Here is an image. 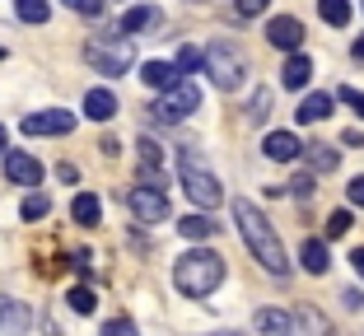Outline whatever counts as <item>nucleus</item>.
Listing matches in <instances>:
<instances>
[{
	"mask_svg": "<svg viewBox=\"0 0 364 336\" xmlns=\"http://www.w3.org/2000/svg\"><path fill=\"white\" fill-rule=\"evenodd\" d=\"M341 103H350V108L364 117V94H360V89H341Z\"/></svg>",
	"mask_w": 364,
	"mask_h": 336,
	"instance_id": "obj_33",
	"label": "nucleus"
},
{
	"mask_svg": "<svg viewBox=\"0 0 364 336\" xmlns=\"http://www.w3.org/2000/svg\"><path fill=\"white\" fill-rule=\"evenodd\" d=\"M10 150V136H5V126H0V154Z\"/></svg>",
	"mask_w": 364,
	"mask_h": 336,
	"instance_id": "obj_39",
	"label": "nucleus"
},
{
	"mask_svg": "<svg viewBox=\"0 0 364 336\" xmlns=\"http://www.w3.org/2000/svg\"><path fill=\"white\" fill-rule=\"evenodd\" d=\"M215 229H220V224H215L210 215H196V210H192L187 220H178V234H182V239H192V243H205V239H215Z\"/></svg>",
	"mask_w": 364,
	"mask_h": 336,
	"instance_id": "obj_16",
	"label": "nucleus"
},
{
	"mask_svg": "<svg viewBox=\"0 0 364 336\" xmlns=\"http://www.w3.org/2000/svg\"><path fill=\"white\" fill-rule=\"evenodd\" d=\"M19 215H23V220H43V215H52V196H43V192H33V196H23V206H19Z\"/></svg>",
	"mask_w": 364,
	"mask_h": 336,
	"instance_id": "obj_24",
	"label": "nucleus"
},
{
	"mask_svg": "<svg viewBox=\"0 0 364 336\" xmlns=\"http://www.w3.org/2000/svg\"><path fill=\"white\" fill-rule=\"evenodd\" d=\"M341 299H346V308H360V304H364V294H360V290H346Z\"/></svg>",
	"mask_w": 364,
	"mask_h": 336,
	"instance_id": "obj_37",
	"label": "nucleus"
},
{
	"mask_svg": "<svg viewBox=\"0 0 364 336\" xmlns=\"http://www.w3.org/2000/svg\"><path fill=\"white\" fill-rule=\"evenodd\" d=\"M178 178H182V192L192 196L196 210H215L220 201H225V187H220V178L205 168V159L196 150H182L178 154Z\"/></svg>",
	"mask_w": 364,
	"mask_h": 336,
	"instance_id": "obj_3",
	"label": "nucleus"
},
{
	"mask_svg": "<svg viewBox=\"0 0 364 336\" xmlns=\"http://www.w3.org/2000/svg\"><path fill=\"white\" fill-rule=\"evenodd\" d=\"M341 234H350V210H332L327 215V239H341Z\"/></svg>",
	"mask_w": 364,
	"mask_h": 336,
	"instance_id": "obj_27",
	"label": "nucleus"
},
{
	"mask_svg": "<svg viewBox=\"0 0 364 336\" xmlns=\"http://www.w3.org/2000/svg\"><path fill=\"white\" fill-rule=\"evenodd\" d=\"M350 56H355V61H364V33H360V38H355V47H350Z\"/></svg>",
	"mask_w": 364,
	"mask_h": 336,
	"instance_id": "obj_38",
	"label": "nucleus"
},
{
	"mask_svg": "<svg viewBox=\"0 0 364 336\" xmlns=\"http://www.w3.org/2000/svg\"><path fill=\"white\" fill-rule=\"evenodd\" d=\"M85 61L94 65L98 75H122V70L136 61V47H131L127 33H117V38H89L85 43Z\"/></svg>",
	"mask_w": 364,
	"mask_h": 336,
	"instance_id": "obj_4",
	"label": "nucleus"
},
{
	"mask_svg": "<svg viewBox=\"0 0 364 336\" xmlns=\"http://www.w3.org/2000/svg\"><path fill=\"white\" fill-rule=\"evenodd\" d=\"M70 131H75V112H65V108H47V112L23 117V136H70Z\"/></svg>",
	"mask_w": 364,
	"mask_h": 336,
	"instance_id": "obj_8",
	"label": "nucleus"
},
{
	"mask_svg": "<svg viewBox=\"0 0 364 336\" xmlns=\"http://www.w3.org/2000/svg\"><path fill=\"white\" fill-rule=\"evenodd\" d=\"M28 323H33V313L19 304V299H5L0 294V332H10V336H23L28 332Z\"/></svg>",
	"mask_w": 364,
	"mask_h": 336,
	"instance_id": "obj_13",
	"label": "nucleus"
},
{
	"mask_svg": "<svg viewBox=\"0 0 364 336\" xmlns=\"http://www.w3.org/2000/svg\"><path fill=\"white\" fill-rule=\"evenodd\" d=\"M304 150H309V145H299V136H294V131H271L267 141H262V154H267V159H276V163H294Z\"/></svg>",
	"mask_w": 364,
	"mask_h": 336,
	"instance_id": "obj_11",
	"label": "nucleus"
},
{
	"mask_svg": "<svg viewBox=\"0 0 364 336\" xmlns=\"http://www.w3.org/2000/svg\"><path fill=\"white\" fill-rule=\"evenodd\" d=\"M350 266H355V276L364 281V248H355V252H350Z\"/></svg>",
	"mask_w": 364,
	"mask_h": 336,
	"instance_id": "obj_36",
	"label": "nucleus"
},
{
	"mask_svg": "<svg viewBox=\"0 0 364 336\" xmlns=\"http://www.w3.org/2000/svg\"><path fill=\"white\" fill-rule=\"evenodd\" d=\"M215 336H229V332H215Z\"/></svg>",
	"mask_w": 364,
	"mask_h": 336,
	"instance_id": "obj_40",
	"label": "nucleus"
},
{
	"mask_svg": "<svg viewBox=\"0 0 364 336\" xmlns=\"http://www.w3.org/2000/svg\"><path fill=\"white\" fill-rule=\"evenodd\" d=\"M117 112V98H112V89H89L85 94V117L89 121H107Z\"/></svg>",
	"mask_w": 364,
	"mask_h": 336,
	"instance_id": "obj_15",
	"label": "nucleus"
},
{
	"mask_svg": "<svg viewBox=\"0 0 364 336\" xmlns=\"http://www.w3.org/2000/svg\"><path fill=\"white\" fill-rule=\"evenodd\" d=\"M309 80H313V61L299 56V52H289L285 65H280V85H285V89H304Z\"/></svg>",
	"mask_w": 364,
	"mask_h": 336,
	"instance_id": "obj_14",
	"label": "nucleus"
},
{
	"mask_svg": "<svg viewBox=\"0 0 364 336\" xmlns=\"http://www.w3.org/2000/svg\"><path fill=\"white\" fill-rule=\"evenodd\" d=\"M252 327H257L262 336H289V313H280V308H257Z\"/></svg>",
	"mask_w": 364,
	"mask_h": 336,
	"instance_id": "obj_19",
	"label": "nucleus"
},
{
	"mask_svg": "<svg viewBox=\"0 0 364 336\" xmlns=\"http://www.w3.org/2000/svg\"><path fill=\"white\" fill-rule=\"evenodd\" d=\"M225 281V257L210 248H192L173 261V285H178L187 299H205L215 294V285Z\"/></svg>",
	"mask_w": 364,
	"mask_h": 336,
	"instance_id": "obj_2",
	"label": "nucleus"
},
{
	"mask_svg": "<svg viewBox=\"0 0 364 336\" xmlns=\"http://www.w3.org/2000/svg\"><path fill=\"white\" fill-rule=\"evenodd\" d=\"M140 80H145L150 89H159V94H168V89L182 80V65L178 61H145L140 65Z\"/></svg>",
	"mask_w": 364,
	"mask_h": 336,
	"instance_id": "obj_12",
	"label": "nucleus"
},
{
	"mask_svg": "<svg viewBox=\"0 0 364 336\" xmlns=\"http://www.w3.org/2000/svg\"><path fill=\"white\" fill-rule=\"evenodd\" d=\"M127 206H131V215H136L140 224H159V220H168V196H164V187H150V183L131 187Z\"/></svg>",
	"mask_w": 364,
	"mask_h": 336,
	"instance_id": "obj_7",
	"label": "nucleus"
},
{
	"mask_svg": "<svg viewBox=\"0 0 364 336\" xmlns=\"http://www.w3.org/2000/svg\"><path fill=\"white\" fill-rule=\"evenodd\" d=\"M267 43L280 47V52H299V43H304V23L294 19V14H276V19L267 23Z\"/></svg>",
	"mask_w": 364,
	"mask_h": 336,
	"instance_id": "obj_10",
	"label": "nucleus"
},
{
	"mask_svg": "<svg viewBox=\"0 0 364 336\" xmlns=\"http://www.w3.org/2000/svg\"><path fill=\"white\" fill-rule=\"evenodd\" d=\"M150 23H159V10H154V5H136V10L122 14V28L117 33H127V38H131V33H145Z\"/></svg>",
	"mask_w": 364,
	"mask_h": 336,
	"instance_id": "obj_20",
	"label": "nucleus"
},
{
	"mask_svg": "<svg viewBox=\"0 0 364 336\" xmlns=\"http://www.w3.org/2000/svg\"><path fill=\"white\" fill-rule=\"evenodd\" d=\"M267 5H271V0H234V10L243 14V19H252V14H262Z\"/></svg>",
	"mask_w": 364,
	"mask_h": 336,
	"instance_id": "obj_30",
	"label": "nucleus"
},
{
	"mask_svg": "<svg viewBox=\"0 0 364 336\" xmlns=\"http://www.w3.org/2000/svg\"><path fill=\"white\" fill-rule=\"evenodd\" d=\"M70 215H75V224H98V215H103V206H98V196L94 192H80L75 201H70Z\"/></svg>",
	"mask_w": 364,
	"mask_h": 336,
	"instance_id": "obj_21",
	"label": "nucleus"
},
{
	"mask_svg": "<svg viewBox=\"0 0 364 336\" xmlns=\"http://www.w3.org/2000/svg\"><path fill=\"white\" fill-rule=\"evenodd\" d=\"M318 14H322V23L346 28L350 23V0H318Z\"/></svg>",
	"mask_w": 364,
	"mask_h": 336,
	"instance_id": "obj_22",
	"label": "nucleus"
},
{
	"mask_svg": "<svg viewBox=\"0 0 364 336\" xmlns=\"http://www.w3.org/2000/svg\"><path fill=\"white\" fill-rule=\"evenodd\" d=\"M65 299H70V308H75V313H94V308H98L94 290H85V285H75V290L65 294Z\"/></svg>",
	"mask_w": 364,
	"mask_h": 336,
	"instance_id": "obj_26",
	"label": "nucleus"
},
{
	"mask_svg": "<svg viewBox=\"0 0 364 336\" xmlns=\"http://www.w3.org/2000/svg\"><path fill=\"white\" fill-rule=\"evenodd\" d=\"M205 75L215 80V89H225V94H234V89L243 85V56H238L229 43H215V47H205Z\"/></svg>",
	"mask_w": 364,
	"mask_h": 336,
	"instance_id": "obj_5",
	"label": "nucleus"
},
{
	"mask_svg": "<svg viewBox=\"0 0 364 336\" xmlns=\"http://www.w3.org/2000/svg\"><path fill=\"white\" fill-rule=\"evenodd\" d=\"M346 196H350V206H360V210H364V178H355V183L346 187Z\"/></svg>",
	"mask_w": 364,
	"mask_h": 336,
	"instance_id": "obj_34",
	"label": "nucleus"
},
{
	"mask_svg": "<svg viewBox=\"0 0 364 336\" xmlns=\"http://www.w3.org/2000/svg\"><path fill=\"white\" fill-rule=\"evenodd\" d=\"M201 108V89L192 85V80H178V85L168 89V98H159V103H154L150 108V117H159V121H182V117H192V112Z\"/></svg>",
	"mask_w": 364,
	"mask_h": 336,
	"instance_id": "obj_6",
	"label": "nucleus"
},
{
	"mask_svg": "<svg viewBox=\"0 0 364 336\" xmlns=\"http://www.w3.org/2000/svg\"><path fill=\"white\" fill-rule=\"evenodd\" d=\"M14 14L23 23H47V0H14Z\"/></svg>",
	"mask_w": 364,
	"mask_h": 336,
	"instance_id": "obj_25",
	"label": "nucleus"
},
{
	"mask_svg": "<svg viewBox=\"0 0 364 336\" xmlns=\"http://www.w3.org/2000/svg\"><path fill=\"white\" fill-rule=\"evenodd\" d=\"M332 103H336L332 94H309L299 103V112H294V117H299L304 126H309V121H322V117H332Z\"/></svg>",
	"mask_w": 364,
	"mask_h": 336,
	"instance_id": "obj_18",
	"label": "nucleus"
},
{
	"mask_svg": "<svg viewBox=\"0 0 364 336\" xmlns=\"http://www.w3.org/2000/svg\"><path fill=\"white\" fill-rule=\"evenodd\" d=\"M234 220H238V234H243V243L252 248V257H257L271 276H285V271H289V261H285V248H280V239H276V229H271V220L262 215L252 201H243V196L234 201Z\"/></svg>",
	"mask_w": 364,
	"mask_h": 336,
	"instance_id": "obj_1",
	"label": "nucleus"
},
{
	"mask_svg": "<svg viewBox=\"0 0 364 336\" xmlns=\"http://www.w3.org/2000/svg\"><path fill=\"white\" fill-rule=\"evenodd\" d=\"M309 163L318 168V173H332L336 163H341V154H336L332 145H309Z\"/></svg>",
	"mask_w": 364,
	"mask_h": 336,
	"instance_id": "obj_23",
	"label": "nucleus"
},
{
	"mask_svg": "<svg viewBox=\"0 0 364 336\" xmlns=\"http://www.w3.org/2000/svg\"><path fill=\"white\" fill-rule=\"evenodd\" d=\"M267 108H271V94L262 89V94L252 98V108H247V117H252V121H262V117H267Z\"/></svg>",
	"mask_w": 364,
	"mask_h": 336,
	"instance_id": "obj_31",
	"label": "nucleus"
},
{
	"mask_svg": "<svg viewBox=\"0 0 364 336\" xmlns=\"http://www.w3.org/2000/svg\"><path fill=\"white\" fill-rule=\"evenodd\" d=\"M299 261H304V271H309V276H322L327 266H332V257H327V243H322V239H309V243L299 248Z\"/></svg>",
	"mask_w": 364,
	"mask_h": 336,
	"instance_id": "obj_17",
	"label": "nucleus"
},
{
	"mask_svg": "<svg viewBox=\"0 0 364 336\" xmlns=\"http://www.w3.org/2000/svg\"><path fill=\"white\" fill-rule=\"evenodd\" d=\"M5 178H10V187H38L43 183V163L23 150H5Z\"/></svg>",
	"mask_w": 364,
	"mask_h": 336,
	"instance_id": "obj_9",
	"label": "nucleus"
},
{
	"mask_svg": "<svg viewBox=\"0 0 364 336\" xmlns=\"http://www.w3.org/2000/svg\"><path fill=\"white\" fill-rule=\"evenodd\" d=\"M294 196H299V201H313V173H304V178H294Z\"/></svg>",
	"mask_w": 364,
	"mask_h": 336,
	"instance_id": "obj_32",
	"label": "nucleus"
},
{
	"mask_svg": "<svg viewBox=\"0 0 364 336\" xmlns=\"http://www.w3.org/2000/svg\"><path fill=\"white\" fill-rule=\"evenodd\" d=\"M103 336H136V323H131V318H112V323L103 327Z\"/></svg>",
	"mask_w": 364,
	"mask_h": 336,
	"instance_id": "obj_29",
	"label": "nucleus"
},
{
	"mask_svg": "<svg viewBox=\"0 0 364 336\" xmlns=\"http://www.w3.org/2000/svg\"><path fill=\"white\" fill-rule=\"evenodd\" d=\"M178 65H182V75H187V70H205V52H196V47H182V52H178Z\"/></svg>",
	"mask_w": 364,
	"mask_h": 336,
	"instance_id": "obj_28",
	"label": "nucleus"
},
{
	"mask_svg": "<svg viewBox=\"0 0 364 336\" xmlns=\"http://www.w3.org/2000/svg\"><path fill=\"white\" fill-rule=\"evenodd\" d=\"M65 5H70V10H80V14H98V10H103L98 0H65Z\"/></svg>",
	"mask_w": 364,
	"mask_h": 336,
	"instance_id": "obj_35",
	"label": "nucleus"
}]
</instances>
